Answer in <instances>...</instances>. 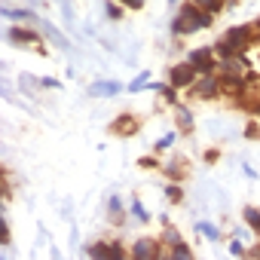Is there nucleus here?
Wrapping results in <instances>:
<instances>
[{
  "label": "nucleus",
  "mask_w": 260,
  "mask_h": 260,
  "mask_svg": "<svg viewBox=\"0 0 260 260\" xmlns=\"http://www.w3.org/2000/svg\"><path fill=\"white\" fill-rule=\"evenodd\" d=\"M7 40L13 43V46H25V49H37V52H43V46H40V34L31 28V25H13V28H7Z\"/></svg>",
  "instance_id": "obj_4"
},
{
  "label": "nucleus",
  "mask_w": 260,
  "mask_h": 260,
  "mask_svg": "<svg viewBox=\"0 0 260 260\" xmlns=\"http://www.w3.org/2000/svg\"><path fill=\"white\" fill-rule=\"evenodd\" d=\"M245 138L248 141H260V122H257V116L251 122H245Z\"/></svg>",
  "instance_id": "obj_24"
},
{
  "label": "nucleus",
  "mask_w": 260,
  "mask_h": 260,
  "mask_svg": "<svg viewBox=\"0 0 260 260\" xmlns=\"http://www.w3.org/2000/svg\"><path fill=\"white\" fill-rule=\"evenodd\" d=\"M199 233H202L208 242H217V239H220V230H217L214 223H199Z\"/></svg>",
  "instance_id": "obj_25"
},
{
  "label": "nucleus",
  "mask_w": 260,
  "mask_h": 260,
  "mask_svg": "<svg viewBox=\"0 0 260 260\" xmlns=\"http://www.w3.org/2000/svg\"><path fill=\"white\" fill-rule=\"evenodd\" d=\"M4 16L13 19V22H37V16L28 13V10H4Z\"/></svg>",
  "instance_id": "obj_20"
},
{
  "label": "nucleus",
  "mask_w": 260,
  "mask_h": 260,
  "mask_svg": "<svg viewBox=\"0 0 260 260\" xmlns=\"http://www.w3.org/2000/svg\"><path fill=\"white\" fill-rule=\"evenodd\" d=\"M187 61L199 74H217V52H214V46H196V49H190Z\"/></svg>",
  "instance_id": "obj_6"
},
{
  "label": "nucleus",
  "mask_w": 260,
  "mask_h": 260,
  "mask_svg": "<svg viewBox=\"0 0 260 260\" xmlns=\"http://www.w3.org/2000/svg\"><path fill=\"white\" fill-rule=\"evenodd\" d=\"M132 257L138 260H156V257H166V245L159 236H138L132 242Z\"/></svg>",
  "instance_id": "obj_5"
},
{
  "label": "nucleus",
  "mask_w": 260,
  "mask_h": 260,
  "mask_svg": "<svg viewBox=\"0 0 260 260\" xmlns=\"http://www.w3.org/2000/svg\"><path fill=\"white\" fill-rule=\"evenodd\" d=\"M122 4H125V10L138 13V10H144V7H147V0H122Z\"/></svg>",
  "instance_id": "obj_29"
},
{
  "label": "nucleus",
  "mask_w": 260,
  "mask_h": 260,
  "mask_svg": "<svg viewBox=\"0 0 260 260\" xmlns=\"http://www.w3.org/2000/svg\"><path fill=\"white\" fill-rule=\"evenodd\" d=\"M166 199H169L172 205H181V202H184V187H181V181H169V184H166Z\"/></svg>",
  "instance_id": "obj_17"
},
{
  "label": "nucleus",
  "mask_w": 260,
  "mask_h": 260,
  "mask_svg": "<svg viewBox=\"0 0 260 260\" xmlns=\"http://www.w3.org/2000/svg\"><path fill=\"white\" fill-rule=\"evenodd\" d=\"M175 125H178L181 135H193V132H196V116H193V110L178 104V107H175Z\"/></svg>",
  "instance_id": "obj_10"
},
{
  "label": "nucleus",
  "mask_w": 260,
  "mask_h": 260,
  "mask_svg": "<svg viewBox=\"0 0 260 260\" xmlns=\"http://www.w3.org/2000/svg\"><path fill=\"white\" fill-rule=\"evenodd\" d=\"M242 220H245V226L260 239V208H257V205H245V208H242Z\"/></svg>",
  "instance_id": "obj_13"
},
{
  "label": "nucleus",
  "mask_w": 260,
  "mask_h": 260,
  "mask_svg": "<svg viewBox=\"0 0 260 260\" xmlns=\"http://www.w3.org/2000/svg\"><path fill=\"white\" fill-rule=\"evenodd\" d=\"M40 83H43V86H49V89H55V86H61V83H58V80H52V77H43Z\"/></svg>",
  "instance_id": "obj_32"
},
{
  "label": "nucleus",
  "mask_w": 260,
  "mask_h": 260,
  "mask_svg": "<svg viewBox=\"0 0 260 260\" xmlns=\"http://www.w3.org/2000/svg\"><path fill=\"white\" fill-rule=\"evenodd\" d=\"M211 25H214L211 13L196 7L193 0H184V4L178 7V13H175V19H172V34L175 37H190V34H199V31H205Z\"/></svg>",
  "instance_id": "obj_1"
},
{
  "label": "nucleus",
  "mask_w": 260,
  "mask_h": 260,
  "mask_svg": "<svg viewBox=\"0 0 260 260\" xmlns=\"http://www.w3.org/2000/svg\"><path fill=\"white\" fill-rule=\"evenodd\" d=\"M147 80H150V74H138L132 83H128V89H132V92H141V86H147Z\"/></svg>",
  "instance_id": "obj_28"
},
{
  "label": "nucleus",
  "mask_w": 260,
  "mask_h": 260,
  "mask_svg": "<svg viewBox=\"0 0 260 260\" xmlns=\"http://www.w3.org/2000/svg\"><path fill=\"white\" fill-rule=\"evenodd\" d=\"M220 156H223V153H220V147H208V150H202V159H205L208 166H211V162H217Z\"/></svg>",
  "instance_id": "obj_27"
},
{
  "label": "nucleus",
  "mask_w": 260,
  "mask_h": 260,
  "mask_svg": "<svg viewBox=\"0 0 260 260\" xmlns=\"http://www.w3.org/2000/svg\"><path fill=\"white\" fill-rule=\"evenodd\" d=\"M196 77H199V71L184 58V61H175L172 68H169V83L175 86V89H190L193 83H196Z\"/></svg>",
  "instance_id": "obj_7"
},
{
  "label": "nucleus",
  "mask_w": 260,
  "mask_h": 260,
  "mask_svg": "<svg viewBox=\"0 0 260 260\" xmlns=\"http://www.w3.org/2000/svg\"><path fill=\"white\" fill-rule=\"evenodd\" d=\"M107 217H110L113 226H122V223H125V211H122L119 196H110V199H107Z\"/></svg>",
  "instance_id": "obj_14"
},
{
  "label": "nucleus",
  "mask_w": 260,
  "mask_h": 260,
  "mask_svg": "<svg viewBox=\"0 0 260 260\" xmlns=\"http://www.w3.org/2000/svg\"><path fill=\"white\" fill-rule=\"evenodd\" d=\"M175 138H178L175 132H169V135H162V138L156 141V147H153V153H162V150H169V147L175 144Z\"/></svg>",
  "instance_id": "obj_26"
},
{
  "label": "nucleus",
  "mask_w": 260,
  "mask_h": 260,
  "mask_svg": "<svg viewBox=\"0 0 260 260\" xmlns=\"http://www.w3.org/2000/svg\"><path fill=\"white\" fill-rule=\"evenodd\" d=\"M159 172L166 175V181H184V178L190 175L187 156H172L169 162H162V169H159Z\"/></svg>",
  "instance_id": "obj_9"
},
{
  "label": "nucleus",
  "mask_w": 260,
  "mask_h": 260,
  "mask_svg": "<svg viewBox=\"0 0 260 260\" xmlns=\"http://www.w3.org/2000/svg\"><path fill=\"white\" fill-rule=\"evenodd\" d=\"M132 217H135L138 223H147V220H150V214H147V208H144V205H141L138 199H132Z\"/></svg>",
  "instance_id": "obj_23"
},
{
  "label": "nucleus",
  "mask_w": 260,
  "mask_h": 260,
  "mask_svg": "<svg viewBox=\"0 0 260 260\" xmlns=\"http://www.w3.org/2000/svg\"><path fill=\"white\" fill-rule=\"evenodd\" d=\"M230 251H233V254H248V251H245V245H242V239H239V236H236V239H233V242H230Z\"/></svg>",
  "instance_id": "obj_30"
},
{
  "label": "nucleus",
  "mask_w": 260,
  "mask_h": 260,
  "mask_svg": "<svg viewBox=\"0 0 260 260\" xmlns=\"http://www.w3.org/2000/svg\"><path fill=\"white\" fill-rule=\"evenodd\" d=\"M147 89H153V92H156L166 104H172V107H178V104H181V89H175L172 83H150Z\"/></svg>",
  "instance_id": "obj_12"
},
{
  "label": "nucleus",
  "mask_w": 260,
  "mask_h": 260,
  "mask_svg": "<svg viewBox=\"0 0 260 260\" xmlns=\"http://www.w3.org/2000/svg\"><path fill=\"white\" fill-rule=\"evenodd\" d=\"M0 233H4L0 239H4V245H7V242H10V223H7V220H0Z\"/></svg>",
  "instance_id": "obj_31"
},
{
  "label": "nucleus",
  "mask_w": 260,
  "mask_h": 260,
  "mask_svg": "<svg viewBox=\"0 0 260 260\" xmlns=\"http://www.w3.org/2000/svg\"><path fill=\"white\" fill-rule=\"evenodd\" d=\"M138 128H141V122H138L135 113H116V116L110 119V125H107V132H110L113 138H132Z\"/></svg>",
  "instance_id": "obj_8"
},
{
  "label": "nucleus",
  "mask_w": 260,
  "mask_h": 260,
  "mask_svg": "<svg viewBox=\"0 0 260 260\" xmlns=\"http://www.w3.org/2000/svg\"><path fill=\"white\" fill-rule=\"evenodd\" d=\"M196 7H202L205 13H211V16H217V13H223L226 7H230V0H193Z\"/></svg>",
  "instance_id": "obj_18"
},
{
  "label": "nucleus",
  "mask_w": 260,
  "mask_h": 260,
  "mask_svg": "<svg viewBox=\"0 0 260 260\" xmlns=\"http://www.w3.org/2000/svg\"><path fill=\"white\" fill-rule=\"evenodd\" d=\"M187 95H190V98H196V101H217V98H223L220 74H199V77H196V83L187 89Z\"/></svg>",
  "instance_id": "obj_2"
},
{
  "label": "nucleus",
  "mask_w": 260,
  "mask_h": 260,
  "mask_svg": "<svg viewBox=\"0 0 260 260\" xmlns=\"http://www.w3.org/2000/svg\"><path fill=\"white\" fill-rule=\"evenodd\" d=\"M169 4H172V7H175V4H178V0H169Z\"/></svg>",
  "instance_id": "obj_33"
},
{
  "label": "nucleus",
  "mask_w": 260,
  "mask_h": 260,
  "mask_svg": "<svg viewBox=\"0 0 260 260\" xmlns=\"http://www.w3.org/2000/svg\"><path fill=\"white\" fill-rule=\"evenodd\" d=\"M220 37H226L239 52H248L251 46H257V43H260V31H257V25H254V22H248V25H233V28H226Z\"/></svg>",
  "instance_id": "obj_3"
},
{
  "label": "nucleus",
  "mask_w": 260,
  "mask_h": 260,
  "mask_svg": "<svg viewBox=\"0 0 260 260\" xmlns=\"http://www.w3.org/2000/svg\"><path fill=\"white\" fill-rule=\"evenodd\" d=\"M166 257H175V260H181V257H193V248H190L187 242H181V245L169 248V251H166Z\"/></svg>",
  "instance_id": "obj_21"
},
{
  "label": "nucleus",
  "mask_w": 260,
  "mask_h": 260,
  "mask_svg": "<svg viewBox=\"0 0 260 260\" xmlns=\"http://www.w3.org/2000/svg\"><path fill=\"white\" fill-rule=\"evenodd\" d=\"M138 166H141V169H147V172H153V169L159 172V169H162V162L156 159V153H147V156H141V159H138Z\"/></svg>",
  "instance_id": "obj_22"
},
{
  "label": "nucleus",
  "mask_w": 260,
  "mask_h": 260,
  "mask_svg": "<svg viewBox=\"0 0 260 260\" xmlns=\"http://www.w3.org/2000/svg\"><path fill=\"white\" fill-rule=\"evenodd\" d=\"M125 13H128V10H125L122 0H104V16H107L110 22H119Z\"/></svg>",
  "instance_id": "obj_16"
},
{
  "label": "nucleus",
  "mask_w": 260,
  "mask_h": 260,
  "mask_svg": "<svg viewBox=\"0 0 260 260\" xmlns=\"http://www.w3.org/2000/svg\"><path fill=\"white\" fill-rule=\"evenodd\" d=\"M116 92H122V86L116 80H98V83L89 86V95L92 98H113Z\"/></svg>",
  "instance_id": "obj_11"
},
{
  "label": "nucleus",
  "mask_w": 260,
  "mask_h": 260,
  "mask_svg": "<svg viewBox=\"0 0 260 260\" xmlns=\"http://www.w3.org/2000/svg\"><path fill=\"white\" fill-rule=\"evenodd\" d=\"M89 257H95V260H104V257H113V242L110 239H101V242H95V245H89V251H86Z\"/></svg>",
  "instance_id": "obj_15"
},
{
  "label": "nucleus",
  "mask_w": 260,
  "mask_h": 260,
  "mask_svg": "<svg viewBox=\"0 0 260 260\" xmlns=\"http://www.w3.org/2000/svg\"><path fill=\"white\" fill-rule=\"evenodd\" d=\"M159 239H162V245H166V251L184 242V236H181V233H178L175 226H169V223H166V230H162V236H159Z\"/></svg>",
  "instance_id": "obj_19"
}]
</instances>
